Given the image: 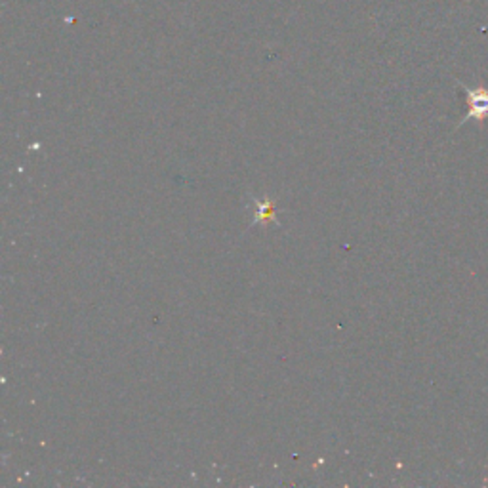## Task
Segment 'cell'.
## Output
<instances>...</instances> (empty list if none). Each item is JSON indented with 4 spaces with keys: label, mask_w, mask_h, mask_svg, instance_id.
Wrapping results in <instances>:
<instances>
[{
    "label": "cell",
    "mask_w": 488,
    "mask_h": 488,
    "mask_svg": "<svg viewBox=\"0 0 488 488\" xmlns=\"http://www.w3.org/2000/svg\"><path fill=\"white\" fill-rule=\"evenodd\" d=\"M254 221L250 223V227L258 226V223H263V221H277V210H275V203L271 198H254Z\"/></svg>",
    "instance_id": "2"
},
{
    "label": "cell",
    "mask_w": 488,
    "mask_h": 488,
    "mask_svg": "<svg viewBox=\"0 0 488 488\" xmlns=\"http://www.w3.org/2000/svg\"><path fill=\"white\" fill-rule=\"evenodd\" d=\"M465 97H467V113L464 115V119L460 124H464L467 120H477V122H482V120L488 117V90L484 88H470V86H464Z\"/></svg>",
    "instance_id": "1"
}]
</instances>
